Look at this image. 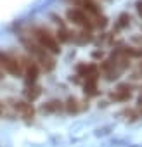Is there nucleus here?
I'll return each mask as SVG.
<instances>
[{"mask_svg":"<svg viewBox=\"0 0 142 147\" xmlns=\"http://www.w3.org/2000/svg\"><path fill=\"white\" fill-rule=\"evenodd\" d=\"M19 38H21V42H23V45L26 47V50H28V54L33 57V61L43 69V71H52L54 67H55V62H54V57H52V54H49L45 49H42L33 38H31V35L30 33H21L19 35Z\"/></svg>","mask_w":142,"mask_h":147,"instance_id":"1","label":"nucleus"},{"mask_svg":"<svg viewBox=\"0 0 142 147\" xmlns=\"http://www.w3.org/2000/svg\"><path fill=\"white\" fill-rule=\"evenodd\" d=\"M30 35H31V38H33L42 49H45L49 54H61V43H59V40L55 38V35H52V31H50L49 28L35 24V26L30 28Z\"/></svg>","mask_w":142,"mask_h":147,"instance_id":"2","label":"nucleus"},{"mask_svg":"<svg viewBox=\"0 0 142 147\" xmlns=\"http://www.w3.org/2000/svg\"><path fill=\"white\" fill-rule=\"evenodd\" d=\"M0 71L9 73L14 78L23 76V61L14 52H0Z\"/></svg>","mask_w":142,"mask_h":147,"instance_id":"3","label":"nucleus"},{"mask_svg":"<svg viewBox=\"0 0 142 147\" xmlns=\"http://www.w3.org/2000/svg\"><path fill=\"white\" fill-rule=\"evenodd\" d=\"M66 2L71 4L75 9L83 11L85 14H89V16L94 18V19L102 18V7H101L99 4H95L94 0H66Z\"/></svg>","mask_w":142,"mask_h":147,"instance_id":"4","label":"nucleus"},{"mask_svg":"<svg viewBox=\"0 0 142 147\" xmlns=\"http://www.w3.org/2000/svg\"><path fill=\"white\" fill-rule=\"evenodd\" d=\"M21 61H23V76L26 80V85L31 87V85H35L37 78H38V64L33 59H23L21 57Z\"/></svg>","mask_w":142,"mask_h":147,"instance_id":"5","label":"nucleus"},{"mask_svg":"<svg viewBox=\"0 0 142 147\" xmlns=\"http://www.w3.org/2000/svg\"><path fill=\"white\" fill-rule=\"evenodd\" d=\"M111 97L114 99V100H128L130 97H132V88L128 87V85H120L113 94H111Z\"/></svg>","mask_w":142,"mask_h":147,"instance_id":"6","label":"nucleus"},{"mask_svg":"<svg viewBox=\"0 0 142 147\" xmlns=\"http://www.w3.org/2000/svg\"><path fill=\"white\" fill-rule=\"evenodd\" d=\"M16 109L23 114V118L24 119H33V116H35V111H33V106L30 104V102H16Z\"/></svg>","mask_w":142,"mask_h":147,"instance_id":"7","label":"nucleus"},{"mask_svg":"<svg viewBox=\"0 0 142 147\" xmlns=\"http://www.w3.org/2000/svg\"><path fill=\"white\" fill-rule=\"evenodd\" d=\"M61 102L59 100H50L49 104H45L43 106V111H47V113H52V111H61Z\"/></svg>","mask_w":142,"mask_h":147,"instance_id":"8","label":"nucleus"},{"mask_svg":"<svg viewBox=\"0 0 142 147\" xmlns=\"http://www.w3.org/2000/svg\"><path fill=\"white\" fill-rule=\"evenodd\" d=\"M76 104H78L76 99H69V100H68V111H69V113H76V111H78Z\"/></svg>","mask_w":142,"mask_h":147,"instance_id":"9","label":"nucleus"},{"mask_svg":"<svg viewBox=\"0 0 142 147\" xmlns=\"http://www.w3.org/2000/svg\"><path fill=\"white\" fill-rule=\"evenodd\" d=\"M130 24V16L128 14H121L120 16V28H125Z\"/></svg>","mask_w":142,"mask_h":147,"instance_id":"10","label":"nucleus"},{"mask_svg":"<svg viewBox=\"0 0 142 147\" xmlns=\"http://www.w3.org/2000/svg\"><path fill=\"white\" fill-rule=\"evenodd\" d=\"M137 11H139V14L142 18V0H139V2H137Z\"/></svg>","mask_w":142,"mask_h":147,"instance_id":"11","label":"nucleus"},{"mask_svg":"<svg viewBox=\"0 0 142 147\" xmlns=\"http://www.w3.org/2000/svg\"><path fill=\"white\" fill-rule=\"evenodd\" d=\"M2 76H4V75H2V71H0V80H2Z\"/></svg>","mask_w":142,"mask_h":147,"instance_id":"12","label":"nucleus"}]
</instances>
